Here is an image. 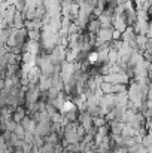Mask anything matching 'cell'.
Returning <instances> with one entry per match:
<instances>
[{
	"mask_svg": "<svg viewBox=\"0 0 152 153\" xmlns=\"http://www.w3.org/2000/svg\"><path fill=\"white\" fill-rule=\"evenodd\" d=\"M15 12H16V10H15V7H13V6H7V7H6V10L3 12V19H4V22H6V25H7V27H10V25H12Z\"/></svg>",
	"mask_w": 152,
	"mask_h": 153,
	"instance_id": "cell-11",
	"label": "cell"
},
{
	"mask_svg": "<svg viewBox=\"0 0 152 153\" xmlns=\"http://www.w3.org/2000/svg\"><path fill=\"white\" fill-rule=\"evenodd\" d=\"M112 40H121V33L116 31V30H113L112 31Z\"/></svg>",
	"mask_w": 152,
	"mask_h": 153,
	"instance_id": "cell-28",
	"label": "cell"
},
{
	"mask_svg": "<svg viewBox=\"0 0 152 153\" xmlns=\"http://www.w3.org/2000/svg\"><path fill=\"white\" fill-rule=\"evenodd\" d=\"M6 146H7V144H6V141H4L3 135L0 134V153H3V150L6 149Z\"/></svg>",
	"mask_w": 152,
	"mask_h": 153,
	"instance_id": "cell-26",
	"label": "cell"
},
{
	"mask_svg": "<svg viewBox=\"0 0 152 153\" xmlns=\"http://www.w3.org/2000/svg\"><path fill=\"white\" fill-rule=\"evenodd\" d=\"M9 31H10V27H7V28H4V30L0 31V46L6 45L7 37H9Z\"/></svg>",
	"mask_w": 152,
	"mask_h": 153,
	"instance_id": "cell-21",
	"label": "cell"
},
{
	"mask_svg": "<svg viewBox=\"0 0 152 153\" xmlns=\"http://www.w3.org/2000/svg\"><path fill=\"white\" fill-rule=\"evenodd\" d=\"M43 141L48 143V144H51V146H57V144L61 143V138H60V135H58L57 132H51L49 135L43 137Z\"/></svg>",
	"mask_w": 152,
	"mask_h": 153,
	"instance_id": "cell-17",
	"label": "cell"
},
{
	"mask_svg": "<svg viewBox=\"0 0 152 153\" xmlns=\"http://www.w3.org/2000/svg\"><path fill=\"white\" fill-rule=\"evenodd\" d=\"M107 122L104 120V117H93V126H96V128H100V126H104Z\"/></svg>",
	"mask_w": 152,
	"mask_h": 153,
	"instance_id": "cell-24",
	"label": "cell"
},
{
	"mask_svg": "<svg viewBox=\"0 0 152 153\" xmlns=\"http://www.w3.org/2000/svg\"><path fill=\"white\" fill-rule=\"evenodd\" d=\"M25 114H27L25 107H24V105H18V107L13 110V113H12V120H13L15 123H19V122L24 119Z\"/></svg>",
	"mask_w": 152,
	"mask_h": 153,
	"instance_id": "cell-10",
	"label": "cell"
},
{
	"mask_svg": "<svg viewBox=\"0 0 152 153\" xmlns=\"http://www.w3.org/2000/svg\"><path fill=\"white\" fill-rule=\"evenodd\" d=\"M78 123L87 131L93 126V117L88 114V111H78Z\"/></svg>",
	"mask_w": 152,
	"mask_h": 153,
	"instance_id": "cell-4",
	"label": "cell"
},
{
	"mask_svg": "<svg viewBox=\"0 0 152 153\" xmlns=\"http://www.w3.org/2000/svg\"><path fill=\"white\" fill-rule=\"evenodd\" d=\"M100 22H99V19L97 18H94V19H90V22L87 24V27H85V31L87 33H90V34H97V31L100 30Z\"/></svg>",
	"mask_w": 152,
	"mask_h": 153,
	"instance_id": "cell-14",
	"label": "cell"
},
{
	"mask_svg": "<svg viewBox=\"0 0 152 153\" xmlns=\"http://www.w3.org/2000/svg\"><path fill=\"white\" fill-rule=\"evenodd\" d=\"M112 153H128L125 147H112Z\"/></svg>",
	"mask_w": 152,
	"mask_h": 153,
	"instance_id": "cell-27",
	"label": "cell"
},
{
	"mask_svg": "<svg viewBox=\"0 0 152 153\" xmlns=\"http://www.w3.org/2000/svg\"><path fill=\"white\" fill-rule=\"evenodd\" d=\"M118 59H119L118 52L113 51V49H109V52H107V64H116Z\"/></svg>",
	"mask_w": 152,
	"mask_h": 153,
	"instance_id": "cell-19",
	"label": "cell"
},
{
	"mask_svg": "<svg viewBox=\"0 0 152 153\" xmlns=\"http://www.w3.org/2000/svg\"><path fill=\"white\" fill-rule=\"evenodd\" d=\"M19 125L22 126V129L25 131V134H31L34 135V129H36V122L30 117V116H24V119L19 122Z\"/></svg>",
	"mask_w": 152,
	"mask_h": 153,
	"instance_id": "cell-6",
	"label": "cell"
},
{
	"mask_svg": "<svg viewBox=\"0 0 152 153\" xmlns=\"http://www.w3.org/2000/svg\"><path fill=\"white\" fill-rule=\"evenodd\" d=\"M122 15H124V19H125V24H127V27H131V25L136 22V19H137L134 7H133V9H128V10H125Z\"/></svg>",
	"mask_w": 152,
	"mask_h": 153,
	"instance_id": "cell-13",
	"label": "cell"
},
{
	"mask_svg": "<svg viewBox=\"0 0 152 153\" xmlns=\"http://www.w3.org/2000/svg\"><path fill=\"white\" fill-rule=\"evenodd\" d=\"M22 52H28V53H33V55H39L40 52V45L39 42H33V40H27L22 46Z\"/></svg>",
	"mask_w": 152,
	"mask_h": 153,
	"instance_id": "cell-8",
	"label": "cell"
},
{
	"mask_svg": "<svg viewBox=\"0 0 152 153\" xmlns=\"http://www.w3.org/2000/svg\"><path fill=\"white\" fill-rule=\"evenodd\" d=\"M101 79L104 83H112V85H128V82H130V77L124 71L106 74V76H101Z\"/></svg>",
	"mask_w": 152,
	"mask_h": 153,
	"instance_id": "cell-2",
	"label": "cell"
},
{
	"mask_svg": "<svg viewBox=\"0 0 152 153\" xmlns=\"http://www.w3.org/2000/svg\"><path fill=\"white\" fill-rule=\"evenodd\" d=\"M51 86L55 88L57 91H63V80H61V77H60L58 73H54L51 76Z\"/></svg>",
	"mask_w": 152,
	"mask_h": 153,
	"instance_id": "cell-16",
	"label": "cell"
},
{
	"mask_svg": "<svg viewBox=\"0 0 152 153\" xmlns=\"http://www.w3.org/2000/svg\"><path fill=\"white\" fill-rule=\"evenodd\" d=\"M133 1V6H134V10H146L151 7L152 0H131Z\"/></svg>",
	"mask_w": 152,
	"mask_h": 153,
	"instance_id": "cell-12",
	"label": "cell"
},
{
	"mask_svg": "<svg viewBox=\"0 0 152 153\" xmlns=\"http://www.w3.org/2000/svg\"><path fill=\"white\" fill-rule=\"evenodd\" d=\"M146 36L145 34H136V46L139 48V51L142 52L145 48V43H146Z\"/></svg>",
	"mask_w": 152,
	"mask_h": 153,
	"instance_id": "cell-18",
	"label": "cell"
},
{
	"mask_svg": "<svg viewBox=\"0 0 152 153\" xmlns=\"http://www.w3.org/2000/svg\"><path fill=\"white\" fill-rule=\"evenodd\" d=\"M12 132H13L19 140H22V138H24V135H25V131L22 129V126H21L19 123H16V125H15V128H13V131H12Z\"/></svg>",
	"mask_w": 152,
	"mask_h": 153,
	"instance_id": "cell-22",
	"label": "cell"
},
{
	"mask_svg": "<svg viewBox=\"0 0 152 153\" xmlns=\"http://www.w3.org/2000/svg\"><path fill=\"white\" fill-rule=\"evenodd\" d=\"M134 153H151V149L148 150V149H145V147L140 144V147H139V149H137V150H136Z\"/></svg>",
	"mask_w": 152,
	"mask_h": 153,
	"instance_id": "cell-29",
	"label": "cell"
},
{
	"mask_svg": "<svg viewBox=\"0 0 152 153\" xmlns=\"http://www.w3.org/2000/svg\"><path fill=\"white\" fill-rule=\"evenodd\" d=\"M27 40L39 42L40 40V31L39 30H30V31H27Z\"/></svg>",
	"mask_w": 152,
	"mask_h": 153,
	"instance_id": "cell-20",
	"label": "cell"
},
{
	"mask_svg": "<svg viewBox=\"0 0 152 153\" xmlns=\"http://www.w3.org/2000/svg\"><path fill=\"white\" fill-rule=\"evenodd\" d=\"M25 42H27V30H25V28H19V30L10 28L9 37H7V42H6V46H7V48L24 46Z\"/></svg>",
	"mask_w": 152,
	"mask_h": 153,
	"instance_id": "cell-1",
	"label": "cell"
},
{
	"mask_svg": "<svg viewBox=\"0 0 152 153\" xmlns=\"http://www.w3.org/2000/svg\"><path fill=\"white\" fill-rule=\"evenodd\" d=\"M40 76H42V74H40V70L34 65V67H31V68L28 70V73H27V80H28L30 85H37Z\"/></svg>",
	"mask_w": 152,
	"mask_h": 153,
	"instance_id": "cell-9",
	"label": "cell"
},
{
	"mask_svg": "<svg viewBox=\"0 0 152 153\" xmlns=\"http://www.w3.org/2000/svg\"><path fill=\"white\" fill-rule=\"evenodd\" d=\"M40 153H54V146H51L48 143H43V146L39 149Z\"/></svg>",
	"mask_w": 152,
	"mask_h": 153,
	"instance_id": "cell-25",
	"label": "cell"
},
{
	"mask_svg": "<svg viewBox=\"0 0 152 153\" xmlns=\"http://www.w3.org/2000/svg\"><path fill=\"white\" fill-rule=\"evenodd\" d=\"M112 28L122 33L125 31L127 28V24H125V19H124V15H112Z\"/></svg>",
	"mask_w": 152,
	"mask_h": 153,
	"instance_id": "cell-5",
	"label": "cell"
},
{
	"mask_svg": "<svg viewBox=\"0 0 152 153\" xmlns=\"http://www.w3.org/2000/svg\"><path fill=\"white\" fill-rule=\"evenodd\" d=\"M43 143H45V141H43V137L34 135V137H33V144H31V146H33L34 149H40V147L43 146Z\"/></svg>",
	"mask_w": 152,
	"mask_h": 153,
	"instance_id": "cell-23",
	"label": "cell"
},
{
	"mask_svg": "<svg viewBox=\"0 0 152 153\" xmlns=\"http://www.w3.org/2000/svg\"><path fill=\"white\" fill-rule=\"evenodd\" d=\"M37 88L40 92H46L51 88V76H40V79L37 82Z\"/></svg>",
	"mask_w": 152,
	"mask_h": 153,
	"instance_id": "cell-15",
	"label": "cell"
},
{
	"mask_svg": "<svg viewBox=\"0 0 152 153\" xmlns=\"http://www.w3.org/2000/svg\"><path fill=\"white\" fill-rule=\"evenodd\" d=\"M51 134V122H39L36 123V129H34V135L39 137H46Z\"/></svg>",
	"mask_w": 152,
	"mask_h": 153,
	"instance_id": "cell-7",
	"label": "cell"
},
{
	"mask_svg": "<svg viewBox=\"0 0 152 153\" xmlns=\"http://www.w3.org/2000/svg\"><path fill=\"white\" fill-rule=\"evenodd\" d=\"M40 98V91L37 88V85H30L27 86V91L24 92V104L28 105V104H33V102L39 101Z\"/></svg>",
	"mask_w": 152,
	"mask_h": 153,
	"instance_id": "cell-3",
	"label": "cell"
}]
</instances>
